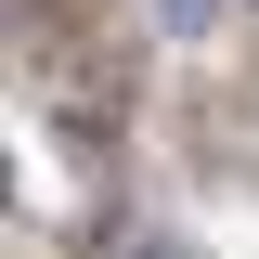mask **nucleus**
<instances>
[{
    "label": "nucleus",
    "mask_w": 259,
    "mask_h": 259,
    "mask_svg": "<svg viewBox=\"0 0 259 259\" xmlns=\"http://www.w3.org/2000/svg\"><path fill=\"white\" fill-rule=\"evenodd\" d=\"M221 13H233V0H156V26H168V39H207Z\"/></svg>",
    "instance_id": "1"
}]
</instances>
